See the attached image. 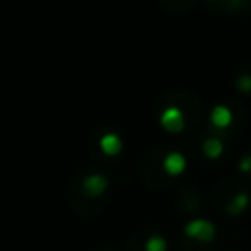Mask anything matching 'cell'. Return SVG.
Masks as SVG:
<instances>
[{
    "label": "cell",
    "instance_id": "30bf717a",
    "mask_svg": "<svg viewBox=\"0 0 251 251\" xmlns=\"http://www.w3.org/2000/svg\"><path fill=\"white\" fill-rule=\"evenodd\" d=\"M235 90L241 94H251V73H241L235 78Z\"/></svg>",
    "mask_w": 251,
    "mask_h": 251
},
{
    "label": "cell",
    "instance_id": "ba28073f",
    "mask_svg": "<svg viewBox=\"0 0 251 251\" xmlns=\"http://www.w3.org/2000/svg\"><path fill=\"white\" fill-rule=\"evenodd\" d=\"M200 151H202V155H204L208 161H218V159L224 155V151H226V143H224V139H222L220 135H208V137L202 141Z\"/></svg>",
    "mask_w": 251,
    "mask_h": 251
},
{
    "label": "cell",
    "instance_id": "3957f363",
    "mask_svg": "<svg viewBox=\"0 0 251 251\" xmlns=\"http://www.w3.org/2000/svg\"><path fill=\"white\" fill-rule=\"evenodd\" d=\"M80 190L88 198H102L110 190V178L104 173H90L80 180Z\"/></svg>",
    "mask_w": 251,
    "mask_h": 251
},
{
    "label": "cell",
    "instance_id": "8992f818",
    "mask_svg": "<svg viewBox=\"0 0 251 251\" xmlns=\"http://www.w3.org/2000/svg\"><path fill=\"white\" fill-rule=\"evenodd\" d=\"M251 206V194L247 190H237L231 196H227L226 204H224V214L229 218H237L243 216Z\"/></svg>",
    "mask_w": 251,
    "mask_h": 251
},
{
    "label": "cell",
    "instance_id": "52a82bcc",
    "mask_svg": "<svg viewBox=\"0 0 251 251\" xmlns=\"http://www.w3.org/2000/svg\"><path fill=\"white\" fill-rule=\"evenodd\" d=\"M124 145H126L124 137L120 133H116V131H106V133H102L98 137V149H100V153L104 157H118V155H122L124 153Z\"/></svg>",
    "mask_w": 251,
    "mask_h": 251
},
{
    "label": "cell",
    "instance_id": "6da1fadb",
    "mask_svg": "<svg viewBox=\"0 0 251 251\" xmlns=\"http://www.w3.org/2000/svg\"><path fill=\"white\" fill-rule=\"evenodd\" d=\"M182 233H184L188 239L206 245V243L216 241V237H218V227H216V224H214L212 220L202 218V216H194V218H190V220L184 224Z\"/></svg>",
    "mask_w": 251,
    "mask_h": 251
},
{
    "label": "cell",
    "instance_id": "277c9868",
    "mask_svg": "<svg viewBox=\"0 0 251 251\" xmlns=\"http://www.w3.org/2000/svg\"><path fill=\"white\" fill-rule=\"evenodd\" d=\"M161 169L167 176L171 178H176V176H182L188 169V159L182 151H176V149H171L163 155L161 159Z\"/></svg>",
    "mask_w": 251,
    "mask_h": 251
},
{
    "label": "cell",
    "instance_id": "7a4b0ae2",
    "mask_svg": "<svg viewBox=\"0 0 251 251\" xmlns=\"http://www.w3.org/2000/svg\"><path fill=\"white\" fill-rule=\"evenodd\" d=\"M159 127L169 135H180L188 127L186 114L180 106L169 104L159 112Z\"/></svg>",
    "mask_w": 251,
    "mask_h": 251
},
{
    "label": "cell",
    "instance_id": "5b68a950",
    "mask_svg": "<svg viewBox=\"0 0 251 251\" xmlns=\"http://www.w3.org/2000/svg\"><path fill=\"white\" fill-rule=\"evenodd\" d=\"M235 122L233 110L227 104H214L208 112V124L216 131H227Z\"/></svg>",
    "mask_w": 251,
    "mask_h": 251
},
{
    "label": "cell",
    "instance_id": "7c38bea8",
    "mask_svg": "<svg viewBox=\"0 0 251 251\" xmlns=\"http://www.w3.org/2000/svg\"><path fill=\"white\" fill-rule=\"evenodd\" d=\"M204 2H208V4H218V2H222V0H204Z\"/></svg>",
    "mask_w": 251,
    "mask_h": 251
},
{
    "label": "cell",
    "instance_id": "9c48e42d",
    "mask_svg": "<svg viewBox=\"0 0 251 251\" xmlns=\"http://www.w3.org/2000/svg\"><path fill=\"white\" fill-rule=\"evenodd\" d=\"M143 251H169V241L161 233H151L143 241Z\"/></svg>",
    "mask_w": 251,
    "mask_h": 251
},
{
    "label": "cell",
    "instance_id": "8fae6325",
    "mask_svg": "<svg viewBox=\"0 0 251 251\" xmlns=\"http://www.w3.org/2000/svg\"><path fill=\"white\" fill-rule=\"evenodd\" d=\"M237 171L241 173V175H251V153H245V155H241L239 159H237Z\"/></svg>",
    "mask_w": 251,
    "mask_h": 251
},
{
    "label": "cell",
    "instance_id": "4fadbf2b",
    "mask_svg": "<svg viewBox=\"0 0 251 251\" xmlns=\"http://www.w3.org/2000/svg\"><path fill=\"white\" fill-rule=\"evenodd\" d=\"M178 2H180V0H178Z\"/></svg>",
    "mask_w": 251,
    "mask_h": 251
}]
</instances>
